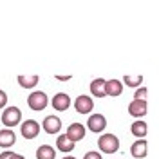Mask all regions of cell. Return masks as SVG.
<instances>
[{
	"mask_svg": "<svg viewBox=\"0 0 159 159\" xmlns=\"http://www.w3.org/2000/svg\"><path fill=\"white\" fill-rule=\"evenodd\" d=\"M148 98V89L147 87H138L136 92H134V99L136 101H147Z\"/></svg>",
	"mask_w": 159,
	"mask_h": 159,
	"instance_id": "obj_20",
	"label": "cell"
},
{
	"mask_svg": "<svg viewBox=\"0 0 159 159\" xmlns=\"http://www.w3.org/2000/svg\"><path fill=\"white\" fill-rule=\"evenodd\" d=\"M74 143L70 141L65 134H60L58 136V139H56V148L60 150V152H65V154H69V152H72L74 150Z\"/></svg>",
	"mask_w": 159,
	"mask_h": 159,
	"instance_id": "obj_16",
	"label": "cell"
},
{
	"mask_svg": "<svg viewBox=\"0 0 159 159\" xmlns=\"http://www.w3.org/2000/svg\"><path fill=\"white\" fill-rule=\"evenodd\" d=\"M123 83H125V85H129L130 89H138L139 85L143 83V76H141V74H136V76L127 74V76L123 78Z\"/></svg>",
	"mask_w": 159,
	"mask_h": 159,
	"instance_id": "obj_19",
	"label": "cell"
},
{
	"mask_svg": "<svg viewBox=\"0 0 159 159\" xmlns=\"http://www.w3.org/2000/svg\"><path fill=\"white\" fill-rule=\"evenodd\" d=\"M51 105L56 112H65L70 107V98L67 92H56L54 98L51 99Z\"/></svg>",
	"mask_w": 159,
	"mask_h": 159,
	"instance_id": "obj_7",
	"label": "cell"
},
{
	"mask_svg": "<svg viewBox=\"0 0 159 159\" xmlns=\"http://www.w3.org/2000/svg\"><path fill=\"white\" fill-rule=\"evenodd\" d=\"M90 94L94 96V98H105L107 94H105V80L103 78H96L90 81Z\"/></svg>",
	"mask_w": 159,
	"mask_h": 159,
	"instance_id": "obj_14",
	"label": "cell"
},
{
	"mask_svg": "<svg viewBox=\"0 0 159 159\" xmlns=\"http://www.w3.org/2000/svg\"><path fill=\"white\" fill-rule=\"evenodd\" d=\"M123 92V83L119 80H105V94L112 96V98H118Z\"/></svg>",
	"mask_w": 159,
	"mask_h": 159,
	"instance_id": "obj_11",
	"label": "cell"
},
{
	"mask_svg": "<svg viewBox=\"0 0 159 159\" xmlns=\"http://www.w3.org/2000/svg\"><path fill=\"white\" fill-rule=\"evenodd\" d=\"M20 121H22V110L18 107H7V109L2 112V123L11 129V127H16Z\"/></svg>",
	"mask_w": 159,
	"mask_h": 159,
	"instance_id": "obj_3",
	"label": "cell"
},
{
	"mask_svg": "<svg viewBox=\"0 0 159 159\" xmlns=\"http://www.w3.org/2000/svg\"><path fill=\"white\" fill-rule=\"evenodd\" d=\"M130 132H132V136H136L138 139H143L147 134H148V125H147L145 121L138 119V121H134V123H132Z\"/></svg>",
	"mask_w": 159,
	"mask_h": 159,
	"instance_id": "obj_15",
	"label": "cell"
},
{
	"mask_svg": "<svg viewBox=\"0 0 159 159\" xmlns=\"http://www.w3.org/2000/svg\"><path fill=\"white\" fill-rule=\"evenodd\" d=\"M147 152H148V145H147L145 139H138V141H134L132 147H130V154H132V157H136V159L147 157Z\"/></svg>",
	"mask_w": 159,
	"mask_h": 159,
	"instance_id": "obj_10",
	"label": "cell"
},
{
	"mask_svg": "<svg viewBox=\"0 0 159 159\" xmlns=\"http://www.w3.org/2000/svg\"><path fill=\"white\" fill-rule=\"evenodd\" d=\"M11 156H13V152L11 150H6V152L0 154V159H11Z\"/></svg>",
	"mask_w": 159,
	"mask_h": 159,
	"instance_id": "obj_23",
	"label": "cell"
},
{
	"mask_svg": "<svg viewBox=\"0 0 159 159\" xmlns=\"http://www.w3.org/2000/svg\"><path fill=\"white\" fill-rule=\"evenodd\" d=\"M27 105H29L31 110H43L47 105H49V98H47V94L45 92H42V90H34V92H31L29 96H27Z\"/></svg>",
	"mask_w": 159,
	"mask_h": 159,
	"instance_id": "obj_2",
	"label": "cell"
},
{
	"mask_svg": "<svg viewBox=\"0 0 159 159\" xmlns=\"http://www.w3.org/2000/svg\"><path fill=\"white\" fill-rule=\"evenodd\" d=\"M54 78H56V80H60V81H69V80H70V74H67V76H61V74H56Z\"/></svg>",
	"mask_w": 159,
	"mask_h": 159,
	"instance_id": "obj_24",
	"label": "cell"
},
{
	"mask_svg": "<svg viewBox=\"0 0 159 159\" xmlns=\"http://www.w3.org/2000/svg\"><path fill=\"white\" fill-rule=\"evenodd\" d=\"M83 159H103V157H101L99 152H87V154L83 156Z\"/></svg>",
	"mask_w": 159,
	"mask_h": 159,
	"instance_id": "obj_22",
	"label": "cell"
},
{
	"mask_svg": "<svg viewBox=\"0 0 159 159\" xmlns=\"http://www.w3.org/2000/svg\"><path fill=\"white\" fill-rule=\"evenodd\" d=\"M87 127H89L90 132L94 134H99L107 129V119L103 114H90L89 116V121H87Z\"/></svg>",
	"mask_w": 159,
	"mask_h": 159,
	"instance_id": "obj_6",
	"label": "cell"
},
{
	"mask_svg": "<svg viewBox=\"0 0 159 159\" xmlns=\"http://www.w3.org/2000/svg\"><path fill=\"white\" fill-rule=\"evenodd\" d=\"M98 147L103 154H116L119 150V139H118V136H114L110 132L101 134L98 138Z\"/></svg>",
	"mask_w": 159,
	"mask_h": 159,
	"instance_id": "obj_1",
	"label": "cell"
},
{
	"mask_svg": "<svg viewBox=\"0 0 159 159\" xmlns=\"http://www.w3.org/2000/svg\"><path fill=\"white\" fill-rule=\"evenodd\" d=\"M11 159H25V157H24V156H20V154H15V152H13Z\"/></svg>",
	"mask_w": 159,
	"mask_h": 159,
	"instance_id": "obj_25",
	"label": "cell"
},
{
	"mask_svg": "<svg viewBox=\"0 0 159 159\" xmlns=\"http://www.w3.org/2000/svg\"><path fill=\"white\" fill-rule=\"evenodd\" d=\"M148 110V103L147 101H136L132 99V103L129 105V114L134 116V118H143Z\"/></svg>",
	"mask_w": 159,
	"mask_h": 159,
	"instance_id": "obj_12",
	"label": "cell"
},
{
	"mask_svg": "<svg viewBox=\"0 0 159 159\" xmlns=\"http://www.w3.org/2000/svg\"><path fill=\"white\" fill-rule=\"evenodd\" d=\"M40 130H42V129H40V123H38V121H34V119H27V121H24V123H22V127H20L22 138H25V139L38 138Z\"/></svg>",
	"mask_w": 159,
	"mask_h": 159,
	"instance_id": "obj_5",
	"label": "cell"
},
{
	"mask_svg": "<svg viewBox=\"0 0 159 159\" xmlns=\"http://www.w3.org/2000/svg\"><path fill=\"white\" fill-rule=\"evenodd\" d=\"M56 157V150L51 145H42L36 150V159H54Z\"/></svg>",
	"mask_w": 159,
	"mask_h": 159,
	"instance_id": "obj_18",
	"label": "cell"
},
{
	"mask_svg": "<svg viewBox=\"0 0 159 159\" xmlns=\"http://www.w3.org/2000/svg\"><path fill=\"white\" fill-rule=\"evenodd\" d=\"M42 127H43V130L47 134H58L60 129H61V119L58 116H54V114L45 116V119L42 121Z\"/></svg>",
	"mask_w": 159,
	"mask_h": 159,
	"instance_id": "obj_9",
	"label": "cell"
},
{
	"mask_svg": "<svg viewBox=\"0 0 159 159\" xmlns=\"http://www.w3.org/2000/svg\"><path fill=\"white\" fill-rule=\"evenodd\" d=\"M92 109H94V99L87 94H81L74 99V110L78 114H90Z\"/></svg>",
	"mask_w": 159,
	"mask_h": 159,
	"instance_id": "obj_4",
	"label": "cell"
},
{
	"mask_svg": "<svg viewBox=\"0 0 159 159\" xmlns=\"http://www.w3.org/2000/svg\"><path fill=\"white\" fill-rule=\"evenodd\" d=\"M85 132H87V129H85V125H81V123H70L69 129H67V138L76 145L78 141H81V139L85 138Z\"/></svg>",
	"mask_w": 159,
	"mask_h": 159,
	"instance_id": "obj_8",
	"label": "cell"
},
{
	"mask_svg": "<svg viewBox=\"0 0 159 159\" xmlns=\"http://www.w3.org/2000/svg\"><path fill=\"white\" fill-rule=\"evenodd\" d=\"M6 105H7V94L0 89V109H4Z\"/></svg>",
	"mask_w": 159,
	"mask_h": 159,
	"instance_id": "obj_21",
	"label": "cell"
},
{
	"mask_svg": "<svg viewBox=\"0 0 159 159\" xmlns=\"http://www.w3.org/2000/svg\"><path fill=\"white\" fill-rule=\"evenodd\" d=\"M40 78L36 76V74H31V76H27V74H20L18 76V85L20 87H24V89H34L36 85H38Z\"/></svg>",
	"mask_w": 159,
	"mask_h": 159,
	"instance_id": "obj_17",
	"label": "cell"
},
{
	"mask_svg": "<svg viewBox=\"0 0 159 159\" xmlns=\"http://www.w3.org/2000/svg\"><path fill=\"white\" fill-rule=\"evenodd\" d=\"M16 136L11 129H2L0 130V148H9L15 145Z\"/></svg>",
	"mask_w": 159,
	"mask_h": 159,
	"instance_id": "obj_13",
	"label": "cell"
},
{
	"mask_svg": "<svg viewBox=\"0 0 159 159\" xmlns=\"http://www.w3.org/2000/svg\"><path fill=\"white\" fill-rule=\"evenodd\" d=\"M61 159H76V157H72V156H67V157H61Z\"/></svg>",
	"mask_w": 159,
	"mask_h": 159,
	"instance_id": "obj_26",
	"label": "cell"
}]
</instances>
